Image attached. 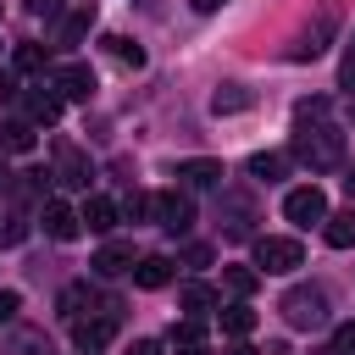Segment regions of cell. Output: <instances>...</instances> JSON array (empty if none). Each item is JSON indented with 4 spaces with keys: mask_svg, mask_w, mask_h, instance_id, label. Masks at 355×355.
<instances>
[{
    "mask_svg": "<svg viewBox=\"0 0 355 355\" xmlns=\"http://www.w3.org/2000/svg\"><path fill=\"white\" fill-rule=\"evenodd\" d=\"M255 266L261 272H294V266H305V244L283 239V233H266V239H255Z\"/></svg>",
    "mask_w": 355,
    "mask_h": 355,
    "instance_id": "cell-4",
    "label": "cell"
},
{
    "mask_svg": "<svg viewBox=\"0 0 355 355\" xmlns=\"http://www.w3.org/2000/svg\"><path fill=\"white\" fill-rule=\"evenodd\" d=\"M211 111H216V116H227V111H250V89H239V83H227V89H216V100H211Z\"/></svg>",
    "mask_w": 355,
    "mask_h": 355,
    "instance_id": "cell-25",
    "label": "cell"
},
{
    "mask_svg": "<svg viewBox=\"0 0 355 355\" xmlns=\"http://www.w3.org/2000/svg\"><path fill=\"white\" fill-rule=\"evenodd\" d=\"M227 355H255V349H244V344H239V349H227Z\"/></svg>",
    "mask_w": 355,
    "mask_h": 355,
    "instance_id": "cell-42",
    "label": "cell"
},
{
    "mask_svg": "<svg viewBox=\"0 0 355 355\" xmlns=\"http://www.w3.org/2000/svg\"><path fill=\"white\" fill-rule=\"evenodd\" d=\"M183 261H189V266H205V261H211V250H205V244H189V250H183Z\"/></svg>",
    "mask_w": 355,
    "mask_h": 355,
    "instance_id": "cell-35",
    "label": "cell"
},
{
    "mask_svg": "<svg viewBox=\"0 0 355 355\" xmlns=\"http://www.w3.org/2000/svg\"><path fill=\"white\" fill-rule=\"evenodd\" d=\"M338 83H344V89H355V50L344 55V67H338Z\"/></svg>",
    "mask_w": 355,
    "mask_h": 355,
    "instance_id": "cell-36",
    "label": "cell"
},
{
    "mask_svg": "<svg viewBox=\"0 0 355 355\" xmlns=\"http://www.w3.org/2000/svg\"><path fill=\"white\" fill-rule=\"evenodd\" d=\"M338 183H344V194L355 200V166H344V178H338Z\"/></svg>",
    "mask_w": 355,
    "mask_h": 355,
    "instance_id": "cell-40",
    "label": "cell"
},
{
    "mask_svg": "<svg viewBox=\"0 0 355 355\" xmlns=\"http://www.w3.org/2000/svg\"><path fill=\"white\" fill-rule=\"evenodd\" d=\"M250 327H255V311H250V305H222V333L244 338Z\"/></svg>",
    "mask_w": 355,
    "mask_h": 355,
    "instance_id": "cell-26",
    "label": "cell"
},
{
    "mask_svg": "<svg viewBox=\"0 0 355 355\" xmlns=\"http://www.w3.org/2000/svg\"><path fill=\"white\" fill-rule=\"evenodd\" d=\"M222 283H227V294L250 300V294H255V283H261V272H255V266H227V272H222Z\"/></svg>",
    "mask_w": 355,
    "mask_h": 355,
    "instance_id": "cell-24",
    "label": "cell"
},
{
    "mask_svg": "<svg viewBox=\"0 0 355 355\" xmlns=\"http://www.w3.org/2000/svg\"><path fill=\"white\" fill-rule=\"evenodd\" d=\"M155 222H161L166 233H189V227H194V200H189L183 189L155 194Z\"/></svg>",
    "mask_w": 355,
    "mask_h": 355,
    "instance_id": "cell-9",
    "label": "cell"
},
{
    "mask_svg": "<svg viewBox=\"0 0 355 355\" xmlns=\"http://www.w3.org/2000/svg\"><path fill=\"white\" fill-rule=\"evenodd\" d=\"M44 83H50L61 100H83V105H89V94H94V72H89L83 61H67V67H55Z\"/></svg>",
    "mask_w": 355,
    "mask_h": 355,
    "instance_id": "cell-7",
    "label": "cell"
},
{
    "mask_svg": "<svg viewBox=\"0 0 355 355\" xmlns=\"http://www.w3.org/2000/svg\"><path fill=\"white\" fill-rule=\"evenodd\" d=\"M105 44H111V55H116V61H122V67H133V72H139V67H144V50H139V44H133V39H105Z\"/></svg>",
    "mask_w": 355,
    "mask_h": 355,
    "instance_id": "cell-30",
    "label": "cell"
},
{
    "mask_svg": "<svg viewBox=\"0 0 355 355\" xmlns=\"http://www.w3.org/2000/svg\"><path fill=\"white\" fill-rule=\"evenodd\" d=\"M22 105H28V122H55L67 100H61V94L50 89V83H33V89L22 94Z\"/></svg>",
    "mask_w": 355,
    "mask_h": 355,
    "instance_id": "cell-12",
    "label": "cell"
},
{
    "mask_svg": "<svg viewBox=\"0 0 355 355\" xmlns=\"http://www.w3.org/2000/svg\"><path fill=\"white\" fill-rule=\"evenodd\" d=\"M322 239H327L333 250H349V244H355V211H327Z\"/></svg>",
    "mask_w": 355,
    "mask_h": 355,
    "instance_id": "cell-19",
    "label": "cell"
},
{
    "mask_svg": "<svg viewBox=\"0 0 355 355\" xmlns=\"http://www.w3.org/2000/svg\"><path fill=\"white\" fill-rule=\"evenodd\" d=\"M100 277H122V272H133V244H122V239H105L100 250H94V261H89Z\"/></svg>",
    "mask_w": 355,
    "mask_h": 355,
    "instance_id": "cell-11",
    "label": "cell"
},
{
    "mask_svg": "<svg viewBox=\"0 0 355 355\" xmlns=\"http://www.w3.org/2000/svg\"><path fill=\"white\" fill-rule=\"evenodd\" d=\"M133 355H161V344H155V338H139V344H133Z\"/></svg>",
    "mask_w": 355,
    "mask_h": 355,
    "instance_id": "cell-38",
    "label": "cell"
},
{
    "mask_svg": "<svg viewBox=\"0 0 355 355\" xmlns=\"http://www.w3.org/2000/svg\"><path fill=\"white\" fill-rule=\"evenodd\" d=\"M200 338H205V316L172 322V344H178V349H200Z\"/></svg>",
    "mask_w": 355,
    "mask_h": 355,
    "instance_id": "cell-27",
    "label": "cell"
},
{
    "mask_svg": "<svg viewBox=\"0 0 355 355\" xmlns=\"http://www.w3.org/2000/svg\"><path fill=\"white\" fill-rule=\"evenodd\" d=\"M28 239V216H6V227H0V244H22Z\"/></svg>",
    "mask_w": 355,
    "mask_h": 355,
    "instance_id": "cell-31",
    "label": "cell"
},
{
    "mask_svg": "<svg viewBox=\"0 0 355 355\" xmlns=\"http://www.w3.org/2000/svg\"><path fill=\"white\" fill-rule=\"evenodd\" d=\"M333 349H338V355H355V322H344V327L333 333Z\"/></svg>",
    "mask_w": 355,
    "mask_h": 355,
    "instance_id": "cell-33",
    "label": "cell"
},
{
    "mask_svg": "<svg viewBox=\"0 0 355 355\" xmlns=\"http://www.w3.org/2000/svg\"><path fill=\"white\" fill-rule=\"evenodd\" d=\"M33 150V122H0V155H28Z\"/></svg>",
    "mask_w": 355,
    "mask_h": 355,
    "instance_id": "cell-22",
    "label": "cell"
},
{
    "mask_svg": "<svg viewBox=\"0 0 355 355\" xmlns=\"http://www.w3.org/2000/svg\"><path fill=\"white\" fill-rule=\"evenodd\" d=\"M244 166H250V178H255V183H277V178L288 172V155H277V150H261V155H250Z\"/></svg>",
    "mask_w": 355,
    "mask_h": 355,
    "instance_id": "cell-21",
    "label": "cell"
},
{
    "mask_svg": "<svg viewBox=\"0 0 355 355\" xmlns=\"http://www.w3.org/2000/svg\"><path fill=\"white\" fill-rule=\"evenodd\" d=\"M61 189H89V161L72 139H55V172H50Z\"/></svg>",
    "mask_w": 355,
    "mask_h": 355,
    "instance_id": "cell-8",
    "label": "cell"
},
{
    "mask_svg": "<svg viewBox=\"0 0 355 355\" xmlns=\"http://www.w3.org/2000/svg\"><path fill=\"white\" fill-rule=\"evenodd\" d=\"M11 183H17V172H11L6 161H0V194H11Z\"/></svg>",
    "mask_w": 355,
    "mask_h": 355,
    "instance_id": "cell-39",
    "label": "cell"
},
{
    "mask_svg": "<svg viewBox=\"0 0 355 355\" xmlns=\"http://www.w3.org/2000/svg\"><path fill=\"white\" fill-rule=\"evenodd\" d=\"M194 6H200V11H216V6H222V0H194Z\"/></svg>",
    "mask_w": 355,
    "mask_h": 355,
    "instance_id": "cell-41",
    "label": "cell"
},
{
    "mask_svg": "<svg viewBox=\"0 0 355 355\" xmlns=\"http://www.w3.org/2000/svg\"><path fill=\"white\" fill-rule=\"evenodd\" d=\"M183 355H200V349H183Z\"/></svg>",
    "mask_w": 355,
    "mask_h": 355,
    "instance_id": "cell-43",
    "label": "cell"
},
{
    "mask_svg": "<svg viewBox=\"0 0 355 355\" xmlns=\"http://www.w3.org/2000/svg\"><path fill=\"white\" fill-rule=\"evenodd\" d=\"M111 338H116V305H111V300H105L100 311H89V316H72V344H78V349L94 355V349H105Z\"/></svg>",
    "mask_w": 355,
    "mask_h": 355,
    "instance_id": "cell-3",
    "label": "cell"
},
{
    "mask_svg": "<svg viewBox=\"0 0 355 355\" xmlns=\"http://www.w3.org/2000/svg\"><path fill=\"white\" fill-rule=\"evenodd\" d=\"M250 222H255V205L244 194H222V227H227V239H250Z\"/></svg>",
    "mask_w": 355,
    "mask_h": 355,
    "instance_id": "cell-13",
    "label": "cell"
},
{
    "mask_svg": "<svg viewBox=\"0 0 355 355\" xmlns=\"http://www.w3.org/2000/svg\"><path fill=\"white\" fill-rule=\"evenodd\" d=\"M11 67H17V72H44V67H50V44H17Z\"/></svg>",
    "mask_w": 355,
    "mask_h": 355,
    "instance_id": "cell-23",
    "label": "cell"
},
{
    "mask_svg": "<svg viewBox=\"0 0 355 355\" xmlns=\"http://www.w3.org/2000/svg\"><path fill=\"white\" fill-rule=\"evenodd\" d=\"M39 222H44V233H50V239H61V244H67V239H78V227H83V222H78V211H72L67 200H44Z\"/></svg>",
    "mask_w": 355,
    "mask_h": 355,
    "instance_id": "cell-10",
    "label": "cell"
},
{
    "mask_svg": "<svg viewBox=\"0 0 355 355\" xmlns=\"http://www.w3.org/2000/svg\"><path fill=\"white\" fill-rule=\"evenodd\" d=\"M178 183H189V189H216V183H222V161L194 155V161H183V166H178Z\"/></svg>",
    "mask_w": 355,
    "mask_h": 355,
    "instance_id": "cell-16",
    "label": "cell"
},
{
    "mask_svg": "<svg viewBox=\"0 0 355 355\" xmlns=\"http://www.w3.org/2000/svg\"><path fill=\"white\" fill-rule=\"evenodd\" d=\"M294 161L311 166V172H338L344 166V133L327 128L322 116L316 122H300L294 128Z\"/></svg>",
    "mask_w": 355,
    "mask_h": 355,
    "instance_id": "cell-1",
    "label": "cell"
},
{
    "mask_svg": "<svg viewBox=\"0 0 355 355\" xmlns=\"http://www.w3.org/2000/svg\"><path fill=\"white\" fill-rule=\"evenodd\" d=\"M116 216H122V211H116L105 194H89V200H83V211H78V222H83L89 233H111V227H116Z\"/></svg>",
    "mask_w": 355,
    "mask_h": 355,
    "instance_id": "cell-14",
    "label": "cell"
},
{
    "mask_svg": "<svg viewBox=\"0 0 355 355\" xmlns=\"http://www.w3.org/2000/svg\"><path fill=\"white\" fill-rule=\"evenodd\" d=\"M283 322L288 327H300V333H316V327H327V294L322 288H311V283H294L288 294H283Z\"/></svg>",
    "mask_w": 355,
    "mask_h": 355,
    "instance_id": "cell-2",
    "label": "cell"
},
{
    "mask_svg": "<svg viewBox=\"0 0 355 355\" xmlns=\"http://www.w3.org/2000/svg\"><path fill=\"white\" fill-rule=\"evenodd\" d=\"M6 100H17V78H11V72H0V105H6Z\"/></svg>",
    "mask_w": 355,
    "mask_h": 355,
    "instance_id": "cell-37",
    "label": "cell"
},
{
    "mask_svg": "<svg viewBox=\"0 0 355 355\" xmlns=\"http://www.w3.org/2000/svg\"><path fill=\"white\" fill-rule=\"evenodd\" d=\"M283 216H288L294 227H316V222H327V194H322L316 183L288 189V194H283Z\"/></svg>",
    "mask_w": 355,
    "mask_h": 355,
    "instance_id": "cell-6",
    "label": "cell"
},
{
    "mask_svg": "<svg viewBox=\"0 0 355 355\" xmlns=\"http://www.w3.org/2000/svg\"><path fill=\"white\" fill-rule=\"evenodd\" d=\"M28 11H33L39 22H55V17H61V0H28Z\"/></svg>",
    "mask_w": 355,
    "mask_h": 355,
    "instance_id": "cell-32",
    "label": "cell"
},
{
    "mask_svg": "<svg viewBox=\"0 0 355 355\" xmlns=\"http://www.w3.org/2000/svg\"><path fill=\"white\" fill-rule=\"evenodd\" d=\"M89 28H94V0H89V6H72V11H67V22H61L55 44H78V39L89 33Z\"/></svg>",
    "mask_w": 355,
    "mask_h": 355,
    "instance_id": "cell-20",
    "label": "cell"
},
{
    "mask_svg": "<svg viewBox=\"0 0 355 355\" xmlns=\"http://www.w3.org/2000/svg\"><path fill=\"white\" fill-rule=\"evenodd\" d=\"M333 28H338V6H322L316 11V22L288 44V61H316L322 50H327V39H333Z\"/></svg>",
    "mask_w": 355,
    "mask_h": 355,
    "instance_id": "cell-5",
    "label": "cell"
},
{
    "mask_svg": "<svg viewBox=\"0 0 355 355\" xmlns=\"http://www.w3.org/2000/svg\"><path fill=\"white\" fill-rule=\"evenodd\" d=\"M94 305H100V294H94L89 283H67V288H61V300H55V311H61L67 322H72V316H89Z\"/></svg>",
    "mask_w": 355,
    "mask_h": 355,
    "instance_id": "cell-17",
    "label": "cell"
},
{
    "mask_svg": "<svg viewBox=\"0 0 355 355\" xmlns=\"http://www.w3.org/2000/svg\"><path fill=\"white\" fill-rule=\"evenodd\" d=\"M172 272H178V266H172L166 255H139V261H133V283H139V288H166Z\"/></svg>",
    "mask_w": 355,
    "mask_h": 355,
    "instance_id": "cell-15",
    "label": "cell"
},
{
    "mask_svg": "<svg viewBox=\"0 0 355 355\" xmlns=\"http://www.w3.org/2000/svg\"><path fill=\"white\" fill-rule=\"evenodd\" d=\"M6 355H50V344H44V333H11V344H6Z\"/></svg>",
    "mask_w": 355,
    "mask_h": 355,
    "instance_id": "cell-28",
    "label": "cell"
},
{
    "mask_svg": "<svg viewBox=\"0 0 355 355\" xmlns=\"http://www.w3.org/2000/svg\"><path fill=\"white\" fill-rule=\"evenodd\" d=\"M122 216L128 222H155V194H128L122 200Z\"/></svg>",
    "mask_w": 355,
    "mask_h": 355,
    "instance_id": "cell-29",
    "label": "cell"
},
{
    "mask_svg": "<svg viewBox=\"0 0 355 355\" xmlns=\"http://www.w3.org/2000/svg\"><path fill=\"white\" fill-rule=\"evenodd\" d=\"M178 305L189 311V316H211L222 300H216V288L211 283H183V294H178Z\"/></svg>",
    "mask_w": 355,
    "mask_h": 355,
    "instance_id": "cell-18",
    "label": "cell"
},
{
    "mask_svg": "<svg viewBox=\"0 0 355 355\" xmlns=\"http://www.w3.org/2000/svg\"><path fill=\"white\" fill-rule=\"evenodd\" d=\"M17 311H22V294L17 288H0V322H11Z\"/></svg>",
    "mask_w": 355,
    "mask_h": 355,
    "instance_id": "cell-34",
    "label": "cell"
}]
</instances>
